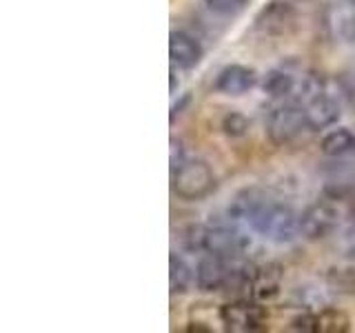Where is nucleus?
<instances>
[{
  "instance_id": "6e6552de",
  "label": "nucleus",
  "mask_w": 355,
  "mask_h": 333,
  "mask_svg": "<svg viewBox=\"0 0 355 333\" xmlns=\"http://www.w3.org/2000/svg\"><path fill=\"white\" fill-rule=\"evenodd\" d=\"M231 269H233V260L222 258V255H216V253L205 255V258L198 262V271H196L198 289H200V291H205V293L225 291V287L229 282V275H231Z\"/></svg>"
},
{
  "instance_id": "423d86ee",
  "label": "nucleus",
  "mask_w": 355,
  "mask_h": 333,
  "mask_svg": "<svg viewBox=\"0 0 355 333\" xmlns=\"http://www.w3.org/2000/svg\"><path fill=\"white\" fill-rule=\"evenodd\" d=\"M338 227V211L327 200H318L300 216V233L309 240L327 238Z\"/></svg>"
},
{
  "instance_id": "f257e3e1",
  "label": "nucleus",
  "mask_w": 355,
  "mask_h": 333,
  "mask_svg": "<svg viewBox=\"0 0 355 333\" xmlns=\"http://www.w3.org/2000/svg\"><path fill=\"white\" fill-rule=\"evenodd\" d=\"M229 216L238 222H247L260 236L280 244L291 242L300 231V218L295 211L284 203H275L255 187L236 194L229 205Z\"/></svg>"
},
{
  "instance_id": "ddd939ff",
  "label": "nucleus",
  "mask_w": 355,
  "mask_h": 333,
  "mask_svg": "<svg viewBox=\"0 0 355 333\" xmlns=\"http://www.w3.org/2000/svg\"><path fill=\"white\" fill-rule=\"evenodd\" d=\"M264 94H269L275 100H284V98H293L297 92V83L293 74H288L286 69H271L264 76L262 83Z\"/></svg>"
},
{
  "instance_id": "f8f14e48",
  "label": "nucleus",
  "mask_w": 355,
  "mask_h": 333,
  "mask_svg": "<svg viewBox=\"0 0 355 333\" xmlns=\"http://www.w3.org/2000/svg\"><path fill=\"white\" fill-rule=\"evenodd\" d=\"M293 20H295V16H293L291 7H286L282 3H271L258 16L255 25H258V29H262L264 33H286L288 27L293 25Z\"/></svg>"
},
{
  "instance_id": "5701e85b",
  "label": "nucleus",
  "mask_w": 355,
  "mask_h": 333,
  "mask_svg": "<svg viewBox=\"0 0 355 333\" xmlns=\"http://www.w3.org/2000/svg\"><path fill=\"white\" fill-rule=\"evenodd\" d=\"M169 76H171V85H169V89H171V94H175V85H178V83H175V69H171Z\"/></svg>"
},
{
  "instance_id": "20e7f679",
  "label": "nucleus",
  "mask_w": 355,
  "mask_h": 333,
  "mask_svg": "<svg viewBox=\"0 0 355 333\" xmlns=\"http://www.w3.org/2000/svg\"><path fill=\"white\" fill-rule=\"evenodd\" d=\"M220 320L225 329L233 333H255L266 329V311L249 298L233 300L220 307Z\"/></svg>"
},
{
  "instance_id": "a211bd4d",
  "label": "nucleus",
  "mask_w": 355,
  "mask_h": 333,
  "mask_svg": "<svg viewBox=\"0 0 355 333\" xmlns=\"http://www.w3.org/2000/svg\"><path fill=\"white\" fill-rule=\"evenodd\" d=\"M247 129H249V120L247 116H242L240 111H229V114H225V118H222V131L231 138L244 136Z\"/></svg>"
},
{
  "instance_id": "4be33fe9",
  "label": "nucleus",
  "mask_w": 355,
  "mask_h": 333,
  "mask_svg": "<svg viewBox=\"0 0 355 333\" xmlns=\"http://www.w3.org/2000/svg\"><path fill=\"white\" fill-rule=\"evenodd\" d=\"M187 331H189V333H193V331H202V333H211V329H209V327H205V325H202V322H191V325H189V327H187Z\"/></svg>"
},
{
  "instance_id": "f3484780",
  "label": "nucleus",
  "mask_w": 355,
  "mask_h": 333,
  "mask_svg": "<svg viewBox=\"0 0 355 333\" xmlns=\"http://www.w3.org/2000/svg\"><path fill=\"white\" fill-rule=\"evenodd\" d=\"M327 280L333 291L355 298V269H331Z\"/></svg>"
},
{
  "instance_id": "1a4fd4ad",
  "label": "nucleus",
  "mask_w": 355,
  "mask_h": 333,
  "mask_svg": "<svg viewBox=\"0 0 355 333\" xmlns=\"http://www.w3.org/2000/svg\"><path fill=\"white\" fill-rule=\"evenodd\" d=\"M258 85V74L244 65H227L216 78V92L225 96H242Z\"/></svg>"
},
{
  "instance_id": "4468645a",
  "label": "nucleus",
  "mask_w": 355,
  "mask_h": 333,
  "mask_svg": "<svg viewBox=\"0 0 355 333\" xmlns=\"http://www.w3.org/2000/svg\"><path fill=\"white\" fill-rule=\"evenodd\" d=\"M355 191V169L349 166V162H342L333 169L331 176H327L324 194L329 198H344Z\"/></svg>"
},
{
  "instance_id": "9b49d317",
  "label": "nucleus",
  "mask_w": 355,
  "mask_h": 333,
  "mask_svg": "<svg viewBox=\"0 0 355 333\" xmlns=\"http://www.w3.org/2000/svg\"><path fill=\"white\" fill-rule=\"evenodd\" d=\"M169 56H171L173 67L178 65L180 69H193V67L202 60V47H200V42L193 36H189V33L171 31Z\"/></svg>"
},
{
  "instance_id": "0eeeda50",
  "label": "nucleus",
  "mask_w": 355,
  "mask_h": 333,
  "mask_svg": "<svg viewBox=\"0 0 355 333\" xmlns=\"http://www.w3.org/2000/svg\"><path fill=\"white\" fill-rule=\"evenodd\" d=\"M247 249V238L240 231L225 225H207L205 229V251L216 253L222 258L236 260Z\"/></svg>"
},
{
  "instance_id": "b1692460",
  "label": "nucleus",
  "mask_w": 355,
  "mask_h": 333,
  "mask_svg": "<svg viewBox=\"0 0 355 333\" xmlns=\"http://www.w3.org/2000/svg\"><path fill=\"white\" fill-rule=\"evenodd\" d=\"M349 216H351V222H353V225H355V203L351 205V211H349Z\"/></svg>"
},
{
  "instance_id": "6ab92c4d",
  "label": "nucleus",
  "mask_w": 355,
  "mask_h": 333,
  "mask_svg": "<svg viewBox=\"0 0 355 333\" xmlns=\"http://www.w3.org/2000/svg\"><path fill=\"white\" fill-rule=\"evenodd\" d=\"M249 0H205V5L216 11V14H222V16H231V14H238V11L244 9Z\"/></svg>"
},
{
  "instance_id": "f03ea898",
  "label": "nucleus",
  "mask_w": 355,
  "mask_h": 333,
  "mask_svg": "<svg viewBox=\"0 0 355 333\" xmlns=\"http://www.w3.org/2000/svg\"><path fill=\"white\" fill-rule=\"evenodd\" d=\"M304 129H311L304 105L297 98H284L280 105L271 109L269 118H266V133L273 144L284 147L291 144L302 136Z\"/></svg>"
},
{
  "instance_id": "412c9836",
  "label": "nucleus",
  "mask_w": 355,
  "mask_h": 333,
  "mask_svg": "<svg viewBox=\"0 0 355 333\" xmlns=\"http://www.w3.org/2000/svg\"><path fill=\"white\" fill-rule=\"evenodd\" d=\"M344 36H347L351 42H355V16H351L347 22H344Z\"/></svg>"
},
{
  "instance_id": "dca6fc26",
  "label": "nucleus",
  "mask_w": 355,
  "mask_h": 333,
  "mask_svg": "<svg viewBox=\"0 0 355 333\" xmlns=\"http://www.w3.org/2000/svg\"><path fill=\"white\" fill-rule=\"evenodd\" d=\"M193 284V271L189 269V264L178 253L169 255V287L173 296L187 293Z\"/></svg>"
},
{
  "instance_id": "7ed1b4c3",
  "label": "nucleus",
  "mask_w": 355,
  "mask_h": 333,
  "mask_svg": "<svg viewBox=\"0 0 355 333\" xmlns=\"http://www.w3.org/2000/svg\"><path fill=\"white\" fill-rule=\"evenodd\" d=\"M171 189L178 198L193 203L214 191L216 176L202 160H182L175 169H171Z\"/></svg>"
},
{
  "instance_id": "aec40b11",
  "label": "nucleus",
  "mask_w": 355,
  "mask_h": 333,
  "mask_svg": "<svg viewBox=\"0 0 355 333\" xmlns=\"http://www.w3.org/2000/svg\"><path fill=\"white\" fill-rule=\"evenodd\" d=\"M189 103H191V94H184V98L180 100V103H175V105H173V109H171V122L175 120V116L180 114V111L184 109V105H189Z\"/></svg>"
},
{
  "instance_id": "9d476101",
  "label": "nucleus",
  "mask_w": 355,
  "mask_h": 333,
  "mask_svg": "<svg viewBox=\"0 0 355 333\" xmlns=\"http://www.w3.org/2000/svg\"><path fill=\"white\" fill-rule=\"evenodd\" d=\"M280 266L277 264H260L251 266V300L255 302H264L280 293Z\"/></svg>"
},
{
  "instance_id": "2eb2a0df",
  "label": "nucleus",
  "mask_w": 355,
  "mask_h": 333,
  "mask_svg": "<svg viewBox=\"0 0 355 333\" xmlns=\"http://www.w3.org/2000/svg\"><path fill=\"white\" fill-rule=\"evenodd\" d=\"M320 149L324 155H331V158H340V155H347L351 151H355V133L351 129H336L327 133L322 138Z\"/></svg>"
},
{
  "instance_id": "39448f33",
  "label": "nucleus",
  "mask_w": 355,
  "mask_h": 333,
  "mask_svg": "<svg viewBox=\"0 0 355 333\" xmlns=\"http://www.w3.org/2000/svg\"><path fill=\"white\" fill-rule=\"evenodd\" d=\"M291 329L304 333H347L351 329V320L342 309L327 307L318 314H302L293 318Z\"/></svg>"
}]
</instances>
